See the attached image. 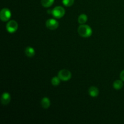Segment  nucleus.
Returning <instances> with one entry per match:
<instances>
[{
  "instance_id": "obj_1",
  "label": "nucleus",
  "mask_w": 124,
  "mask_h": 124,
  "mask_svg": "<svg viewBox=\"0 0 124 124\" xmlns=\"http://www.w3.org/2000/svg\"><path fill=\"white\" fill-rule=\"evenodd\" d=\"M79 35L83 38H88L92 35V29L87 24H81L78 29Z\"/></svg>"
},
{
  "instance_id": "obj_2",
  "label": "nucleus",
  "mask_w": 124,
  "mask_h": 124,
  "mask_svg": "<svg viewBox=\"0 0 124 124\" xmlns=\"http://www.w3.org/2000/svg\"><path fill=\"white\" fill-rule=\"evenodd\" d=\"M65 9L61 6H57L55 7L52 10V15L53 17L56 18H61L65 15Z\"/></svg>"
},
{
  "instance_id": "obj_3",
  "label": "nucleus",
  "mask_w": 124,
  "mask_h": 124,
  "mask_svg": "<svg viewBox=\"0 0 124 124\" xmlns=\"http://www.w3.org/2000/svg\"><path fill=\"white\" fill-rule=\"evenodd\" d=\"M58 76L61 81H67L70 80L71 78V73L69 70L66 69H63L58 72Z\"/></svg>"
},
{
  "instance_id": "obj_4",
  "label": "nucleus",
  "mask_w": 124,
  "mask_h": 124,
  "mask_svg": "<svg viewBox=\"0 0 124 124\" xmlns=\"http://www.w3.org/2000/svg\"><path fill=\"white\" fill-rule=\"evenodd\" d=\"M12 13L11 11L7 8H4L0 12V19L2 21H8L11 18Z\"/></svg>"
},
{
  "instance_id": "obj_5",
  "label": "nucleus",
  "mask_w": 124,
  "mask_h": 124,
  "mask_svg": "<svg viewBox=\"0 0 124 124\" xmlns=\"http://www.w3.org/2000/svg\"><path fill=\"white\" fill-rule=\"evenodd\" d=\"M18 28V24L16 21L10 20L7 23L6 25V29L10 33H13L15 32Z\"/></svg>"
},
{
  "instance_id": "obj_6",
  "label": "nucleus",
  "mask_w": 124,
  "mask_h": 124,
  "mask_svg": "<svg viewBox=\"0 0 124 124\" xmlns=\"http://www.w3.org/2000/svg\"><path fill=\"white\" fill-rule=\"evenodd\" d=\"M46 27L50 30H55L59 26V23L56 19H49L46 21Z\"/></svg>"
},
{
  "instance_id": "obj_7",
  "label": "nucleus",
  "mask_w": 124,
  "mask_h": 124,
  "mask_svg": "<svg viewBox=\"0 0 124 124\" xmlns=\"http://www.w3.org/2000/svg\"><path fill=\"white\" fill-rule=\"evenodd\" d=\"M11 101L10 94L8 93L5 92L2 93V96L1 97V102L2 105H7L10 103Z\"/></svg>"
},
{
  "instance_id": "obj_8",
  "label": "nucleus",
  "mask_w": 124,
  "mask_h": 124,
  "mask_svg": "<svg viewBox=\"0 0 124 124\" xmlns=\"http://www.w3.org/2000/svg\"><path fill=\"white\" fill-rule=\"evenodd\" d=\"M88 93H89L90 96L93 97V98H95V97H97L99 95V89H98L96 87L92 86V87H90L89 89H88Z\"/></svg>"
},
{
  "instance_id": "obj_9",
  "label": "nucleus",
  "mask_w": 124,
  "mask_h": 124,
  "mask_svg": "<svg viewBox=\"0 0 124 124\" xmlns=\"http://www.w3.org/2000/svg\"><path fill=\"white\" fill-rule=\"evenodd\" d=\"M25 53L27 56L32 58L35 54V50L31 47H27L25 49Z\"/></svg>"
},
{
  "instance_id": "obj_10",
  "label": "nucleus",
  "mask_w": 124,
  "mask_h": 124,
  "mask_svg": "<svg viewBox=\"0 0 124 124\" xmlns=\"http://www.w3.org/2000/svg\"><path fill=\"white\" fill-rule=\"evenodd\" d=\"M41 103L42 108H44L45 109L48 108L50 106V99L48 98H46V97L42 98Z\"/></svg>"
},
{
  "instance_id": "obj_11",
  "label": "nucleus",
  "mask_w": 124,
  "mask_h": 124,
  "mask_svg": "<svg viewBox=\"0 0 124 124\" xmlns=\"http://www.w3.org/2000/svg\"><path fill=\"white\" fill-rule=\"evenodd\" d=\"M123 81L122 80H116L113 83V87L116 90H120L123 87Z\"/></svg>"
},
{
  "instance_id": "obj_12",
  "label": "nucleus",
  "mask_w": 124,
  "mask_h": 124,
  "mask_svg": "<svg viewBox=\"0 0 124 124\" xmlns=\"http://www.w3.org/2000/svg\"><path fill=\"white\" fill-rule=\"evenodd\" d=\"M54 0H41V4L44 7H50L53 5Z\"/></svg>"
},
{
  "instance_id": "obj_13",
  "label": "nucleus",
  "mask_w": 124,
  "mask_h": 124,
  "mask_svg": "<svg viewBox=\"0 0 124 124\" xmlns=\"http://www.w3.org/2000/svg\"><path fill=\"white\" fill-rule=\"evenodd\" d=\"M87 19H88V17L85 14H81L79 16L78 21L80 24H84L87 21Z\"/></svg>"
},
{
  "instance_id": "obj_14",
  "label": "nucleus",
  "mask_w": 124,
  "mask_h": 124,
  "mask_svg": "<svg viewBox=\"0 0 124 124\" xmlns=\"http://www.w3.org/2000/svg\"><path fill=\"white\" fill-rule=\"evenodd\" d=\"M61 80L59 79V78L58 76H55V77H53V78L52 79V81H51V82H52V84L53 85V86H58V85L60 84V82Z\"/></svg>"
},
{
  "instance_id": "obj_15",
  "label": "nucleus",
  "mask_w": 124,
  "mask_h": 124,
  "mask_svg": "<svg viewBox=\"0 0 124 124\" xmlns=\"http://www.w3.org/2000/svg\"><path fill=\"white\" fill-rule=\"evenodd\" d=\"M75 0H62V3L66 7H70L74 4Z\"/></svg>"
},
{
  "instance_id": "obj_16",
  "label": "nucleus",
  "mask_w": 124,
  "mask_h": 124,
  "mask_svg": "<svg viewBox=\"0 0 124 124\" xmlns=\"http://www.w3.org/2000/svg\"><path fill=\"white\" fill-rule=\"evenodd\" d=\"M120 78H121V80L124 81V70L121 71V74H120Z\"/></svg>"
}]
</instances>
